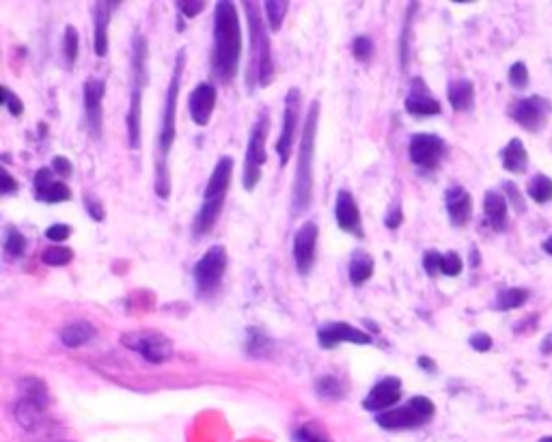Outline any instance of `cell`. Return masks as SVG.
Returning a JSON list of instances; mask_svg holds the SVG:
<instances>
[{
	"label": "cell",
	"mask_w": 552,
	"mask_h": 442,
	"mask_svg": "<svg viewBox=\"0 0 552 442\" xmlns=\"http://www.w3.org/2000/svg\"><path fill=\"white\" fill-rule=\"evenodd\" d=\"M242 26L238 9L229 0L216 3L214 9V46L210 54L212 76L220 85H231L240 72Z\"/></svg>",
	"instance_id": "cell-1"
},
{
	"label": "cell",
	"mask_w": 552,
	"mask_h": 442,
	"mask_svg": "<svg viewBox=\"0 0 552 442\" xmlns=\"http://www.w3.org/2000/svg\"><path fill=\"white\" fill-rule=\"evenodd\" d=\"M184 67H186V48H179L175 63H173V74L169 80L167 89V100H164L162 108V123H160V134H158V158H156V195L160 199L171 197V171H169V154L175 143V119H177V102H179V91H182V78H184Z\"/></svg>",
	"instance_id": "cell-2"
},
{
	"label": "cell",
	"mask_w": 552,
	"mask_h": 442,
	"mask_svg": "<svg viewBox=\"0 0 552 442\" xmlns=\"http://www.w3.org/2000/svg\"><path fill=\"white\" fill-rule=\"evenodd\" d=\"M317 130H320V100H313L307 113V121L302 126L300 149L296 160V175L292 186V214L300 216L309 210L313 201V158H315V141Z\"/></svg>",
	"instance_id": "cell-3"
},
{
	"label": "cell",
	"mask_w": 552,
	"mask_h": 442,
	"mask_svg": "<svg viewBox=\"0 0 552 442\" xmlns=\"http://www.w3.org/2000/svg\"><path fill=\"white\" fill-rule=\"evenodd\" d=\"M246 20H248V33H251V61H248L246 72V87L248 91H255L257 87H268L274 80V59H272V46L270 35L266 29V22L261 18V11L257 3H244Z\"/></svg>",
	"instance_id": "cell-4"
},
{
	"label": "cell",
	"mask_w": 552,
	"mask_h": 442,
	"mask_svg": "<svg viewBox=\"0 0 552 442\" xmlns=\"http://www.w3.org/2000/svg\"><path fill=\"white\" fill-rule=\"evenodd\" d=\"M149 85V44L141 31L132 37V78H130V108H128V141L132 149L141 147L143 141V95Z\"/></svg>",
	"instance_id": "cell-5"
},
{
	"label": "cell",
	"mask_w": 552,
	"mask_h": 442,
	"mask_svg": "<svg viewBox=\"0 0 552 442\" xmlns=\"http://www.w3.org/2000/svg\"><path fill=\"white\" fill-rule=\"evenodd\" d=\"M18 402H16V419L24 430H37L44 423L46 412L50 408L48 386L41 378L24 376L18 382Z\"/></svg>",
	"instance_id": "cell-6"
},
{
	"label": "cell",
	"mask_w": 552,
	"mask_h": 442,
	"mask_svg": "<svg viewBox=\"0 0 552 442\" xmlns=\"http://www.w3.org/2000/svg\"><path fill=\"white\" fill-rule=\"evenodd\" d=\"M436 412V406L430 397L414 395L406 406H397L393 410L380 412L376 417V423L382 430L399 432V430H417L432 421Z\"/></svg>",
	"instance_id": "cell-7"
},
{
	"label": "cell",
	"mask_w": 552,
	"mask_h": 442,
	"mask_svg": "<svg viewBox=\"0 0 552 442\" xmlns=\"http://www.w3.org/2000/svg\"><path fill=\"white\" fill-rule=\"evenodd\" d=\"M270 113L268 110H261L251 138H248V147H246V158H244V173H242V184L248 192H253L257 184L261 182V169L268 160V151H266V141L270 134Z\"/></svg>",
	"instance_id": "cell-8"
},
{
	"label": "cell",
	"mask_w": 552,
	"mask_h": 442,
	"mask_svg": "<svg viewBox=\"0 0 552 442\" xmlns=\"http://www.w3.org/2000/svg\"><path fill=\"white\" fill-rule=\"evenodd\" d=\"M227 248L223 244H214L210 251L203 253V257L192 268V279L199 296H212L223 281V274L227 270Z\"/></svg>",
	"instance_id": "cell-9"
},
{
	"label": "cell",
	"mask_w": 552,
	"mask_h": 442,
	"mask_svg": "<svg viewBox=\"0 0 552 442\" xmlns=\"http://www.w3.org/2000/svg\"><path fill=\"white\" fill-rule=\"evenodd\" d=\"M121 343L132 352L141 354L147 363L162 365L173 356V341L158 333V330H143V333H128L121 337Z\"/></svg>",
	"instance_id": "cell-10"
},
{
	"label": "cell",
	"mask_w": 552,
	"mask_h": 442,
	"mask_svg": "<svg viewBox=\"0 0 552 442\" xmlns=\"http://www.w3.org/2000/svg\"><path fill=\"white\" fill-rule=\"evenodd\" d=\"M300 106H302V93L300 89L292 87L285 95V115H283V132L276 141V154L281 158V167L292 158L294 141L298 134V123H300Z\"/></svg>",
	"instance_id": "cell-11"
},
{
	"label": "cell",
	"mask_w": 552,
	"mask_h": 442,
	"mask_svg": "<svg viewBox=\"0 0 552 442\" xmlns=\"http://www.w3.org/2000/svg\"><path fill=\"white\" fill-rule=\"evenodd\" d=\"M447 154V145L440 136L436 134H414L410 136L408 145V156L414 167L423 171H434L440 160Z\"/></svg>",
	"instance_id": "cell-12"
},
{
	"label": "cell",
	"mask_w": 552,
	"mask_h": 442,
	"mask_svg": "<svg viewBox=\"0 0 552 442\" xmlns=\"http://www.w3.org/2000/svg\"><path fill=\"white\" fill-rule=\"evenodd\" d=\"M104 93H106V82L102 78H89L85 80V85H82V106H85L87 132L95 138V141H100L102 138Z\"/></svg>",
	"instance_id": "cell-13"
},
{
	"label": "cell",
	"mask_w": 552,
	"mask_h": 442,
	"mask_svg": "<svg viewBox=\"0 0 552 442\" xmlns=\"http://www.w3.org/2000/svg\"><path fill=\"white\" fill-rule=\"evenodd\" d=\"M343 341L356 343V345H369L374 339H371L367 330L356 328L348 322H328L317 328V343H320L324 350H335Z\"/></svg>",
	"instance_id": "cell-14"
},
{
	"label": "cell",
	"mask_w": 552,
	"mask_h": 442,
	"mask_svg": "<svg viewBox=\"0 0 552 442\" xmlns=\"http://www.w3.org/2000/svg\"><path fill=\"white\" fill-rule=\"evenodd\" d=\"M317 236H320V231H317V225L311 223V220L296 231L292 253H294V264L300 276H307L313 270Z\"/></svg>",
	"instance_id": "cell-15"
},
{
	"label": "cell",
	"mask_w": 552,
	"mask_h": 442,
	"mask_svg": "<svg viewBox=\"0 0 552 442\" xmlns=\"http://www.w3.org/2000/svg\"><path fill=\"white\" fill-rule=\"evenodd\" d=\"M509 117H512L516 123H520L524 130L537 132L540 128H544V123L548 119V102L537 98V95L516 100L512 106H509Z\"/></svg>",
	"instance_id": "cell-16"
},
{
	"label": "cell",
	"mask_w": 552,
	"mask_h": 442,
	"mask_svg": "<svg viewBox=\"0 0 552 442\" xmlns=\"http://www.w3.org/2000/svg\"><path fill=\"white\" fill-rule=\"evenodd\" d=\"M216 100H218V91L212 82H201V85H197L195 91L190 93L188 113L199 128H205L207 123L212 121Z\"/></svg>",
	"instance_id": "cell-17"
},
{
	"label": "cell",
	"mask_w": 552,
	"mask_h": 442,
	"mask_svg": "<svg viewBox=\"0 0 552 442\" xmlns=\"http://www.w3.org/2000/svg\"><path fill=\"white\" fill-rule=\"evenodd\" d=\"M402 399V380L399 378H382L374 389L369 391V395L365 397L363 408L369 412H386L393 410V406Z\"/></svg>",
	"instance_id": "cell-18"
},
{
	"label": "cell",
	"mask_w": 552,
	"mask_h": 442,
	"mask_svg": "<svg viewBox=\"0 0 552 442\" xmlns=\"http://www.w3.org/2000/svg\"><path fill=\"white\" fill-rule=\"evenodd\" d=\"M404 104L408 115H414V117H434L443 113V106H440V102L434 98L430 87H427V82L419 76L412 80V87Z\"/></svg>",
	"instance_id": "cell-19"
},
{
	"label": "cell",
	"mask_w": 552,
	"mask_h": 442,
	"mask_svg": "<svg viewBox=\"0 0 552 442\" xmlns=\"http://www.w3.org/2000/svg\"><path fill=\"white\" fill-rule=\"evenodd\" d=\"M54 171L48 167H41L35 173V199L41 203H65L72 201V190L67 184L52 179Z\"/></svg>",
	"instance_id": "cell-20"
},
{
	"label": "cell",
	"mask_w": 552,
	"mask_h": 442,
	"mask_svg": "<svg viewBox=\"0 0 552 442\" xmlns=\"http://www.w3.org/2000/svg\"><path fill=\"white\" fill-rule=\"evenodd\" d=\"M445 205L447 214L453 227H466L473 218V199L468 195V190L462 186H453L445 192Z\"/></svg>",
	"instance_id": "cell-21"
},
{
	"label": "cell",
	"mask_w": 552,
	"mask_h": 442,
	"mask_svg": "<svg viewBox=\"0 0 552 442\" xmlns=\"http://www.w3.org/2000/svg\"><path fill=\"white\" fill-rule=\"evenodd\" d=\"M335 218L341 231L352 233V236H361V210H358V203L350 190H339Z\"/></svg>",
	"instance_id": "cell-22"
},
{
	"label": "cell",
	"mask_w": 552,
	"mask_h": 442,
	"mask_svg": "<svg viewBox=\"0 0 552 442\" xmlns=\"http://www.w3.org/2000/svg\"><path fill=\"white\" fill-rule=\"evenodd\" d=\"M231 177H233V158L231 156L218 158L212 177L207 179V186L203 192L205 201H225L227 190L231 186Z\"/></svg>",
	"instance_id": "cell-23"
},
{
	"label": "cell",
	"mask_w": 552,
	"mask_h": 442,
	"mask_svg": "<svg viewBox=\"0 0 552 442\" xmlns=\"http://www.w3.org/2000/svg\"><path fill=\"white\" fill-rule=\"evenodd\" d=\"M119 0H108V3H95L93 7V20H95V35H93V48L100 59L108 54V26L110 16L119 7Z\"/></svg>",
	"instance_id": "cell-24"
},
{
	"label": "cell",
	"mask_w": 552,
	"mask_h": 442,
	"mask_svg": "<svg viewBox=\"0 0 552 442\" xmlns=\"http://www.w3.org/2000/svg\"><path fill=\"white\" fill-rule=\"evenodd\" d=\"M447 98L453 110L466 113V110H471L475 106V85L468 78L453 80L447 89Z\"/></svg>",
	"instance_id": "cell-25"
},
{
	"label": "cell",
	"mask_w": 552,
	"mask_h": 442,
	"mask_svg": "<svg viewBox=\"0 0 552 442\" xmlns=\"http://www.w3.org/2000/svg\"><path fill=\"white\" fill-rule=\"evenodd\" d=\"M483 212H486L488 223L494 231H503L507 227V199L499 192L488 190L483 199Z\"/></svg>",
	"instance_id": "cell-26"
},
{
	"label": "cell",
	"mask_w": 552,
	"mask_h": 442,
	"mask_svg": "<svg viewBox=\"0 0 552 442\" xmlns=\"http://www.w3.org/2000/svg\"><path fill=\"white\" fill-rule=\"evenodd\" d=\"M374 257L365 251H354L350 257V266H348V274H350V283L354 287L365 285L371 276H374Z\"/></svg>",
	"instance_id": "cell-27"
},
{
	"label": "cell",
	"mask_w": 552,
	"mask_h": 442,
	"mask_svg": "<svg viewBox=\"0 0 552 442\" xmlns=\"http://www.w3.org/2000/svg\"><path fill=\"white\" fill-rule=\"evenodd\" d=\"M503 167L505 171L514 173V175H522L529 167V154L527 149H524L520 138H512L509 145L503 149Z\"/></svg>",
	"instance_id": "cell-28"
},
{
	"label": "cell",
	"mask_w": 552,
	"mask_h": 442,
	"mask_svg": "<svg viewBox=\"0 0 552 442\" xmlns=\"http://www.w3.org/2000/svg\"><path fill=\"white\" fill-rule=\"evenodd\" d=\"M225 201H205L201 205V210L195 218V223H192V231H195V236H205V233H210L216 225V220L220 218V212H223Z\"/></svg>",
	"instance_id": "cell-29"
},
{
	"label": "cell",
	"mask_w": 552,
	"mask_h": 442,
	"mask_svg": "<svg viewBox=\"0 0 552 442\" xmlns=\"http://www.w3.org/2000/svg\"><path fill=\"white\" fill-rule=\"evenodd\" d=\"M95 337V328L89 322H74L61 330V341L65 348L76 350L87 345Z\"/></svg>",
	"instance_id": "cell-30"
},
{
	"label": "cell",
	"mask_w": 552,
	"mask_h": 442,
	"mask_svg": "<svg viewBox=\"0 0 552 442\" xmlns=\"http://www.w3.org/2000/svg\"><path fill=\"white\" fill-rule=\"evenodd\" d=\"M527 300H529V289L509 287V289H505V292L496 296L494 307L499 311H514V309H520L527 305Z\"/></svg>",
	"instance_id": "cell-31"
},
{
	"label": "cell",
	"mask_w": 552,
	"mask_h": 442,
	"mask_svg": "<svg viewBox=\"0 0 552 442\" xmlns=\"http://www.w3.org/2000/svg\"><path fill=\"white\" fill-rule=\"evenodd\" d=\"M272 350V339L259 328H248L246 333V354L266 356Z\"/></svg>",
	"instance_id": "cell-32"
},
{
	"label": "cell",
	"mask_w": 552,
	"mask_h": 442,
	"mask_svg": "<svg viewBox=\"0 0 552 442\" xmlns=\"http://www.w3.org/2000/svg\"><path fill=\"white\" fill-rule=\"evenodd\" d=\"M292 440L294 442H333V438L328 436V432L324 430V427L320 423H315V421L302 423L298 430L294 432Z\"/></svg>",
	"instance_id": "cell-33"
},
{
	"label": "cell",
	"mask_w": 552,
	"mask_h": 442,
	"mask_svg": "<svg viewBox=\"0 0 552 442\" xmlns=\"http://www.w3.org/2000/svg\"><path fill=\"white\" fill-rule=\"evenodd\" d=\"M315 393L326 402H339L343 397V384L335 376H322L315 382Z\"/></svg>",
	"instance_id": "cell-34"
},
{
	"label": "cell",
	"mask_w": 552,
	"mask_h": 442,
	"mask_svg": "<svg viewBox=\"0 0 552 442\" xmlns=\"http://www.w3.org/2000/svg\"><path fill=\"white\" fill-rule=\"evenodd\" d=\"M26 244H29V242H26L24 233L20 229L11 227V225L5 229V244L3 246H5V255L9 259L22 257L26 253Z\"/></svg>",
	"instance_id": "cell-35"
},
{
	"label": "cell",
	"mask_w": 552,
	"mask_h": 442,
	"mask_svg": "<svg viewBox=\"0 0 552 442\" xmlns=\"http://www.w3.org/2000/svg\"><path fill=\"white\" fill-rule=\"evenodd\" d=\"M529 197L535 203H550L552 201V179L548 175H535L529 182Z\"/></svg>",
	"instance_id": "cell-36"
},
{
	"label": "cell",
	"mask_w": 552,
	"mask_h": 442,
	"mask_svg": "<svg viewBox=\"0 0 552 442\" xmlns=\"http://www.w3.org/2000/svg\"><path fill=\"white\" fill-rule=\"evenodd\" d=\"M72 259H74V251H72V248H67V246H48L46 251L41 253V261H44L46 266H52V268H63Z\"/></svg>",
	"instance_id": "cell-37"
},
{
	"label": "cell",
	"mask_w": 552,
	"mask_h": 442,
	"mask_svg": "<svg viewBox=\"0 0 552 442\" xmlns=\"http://www.w3.org/2000/svg\"><path fill=\"white\" fill-rule=\"evenodd\" d=\"M266 5V16H268V24H270V31L279 33L281 26H283V20L287 16L289 11V3L287 0H268Z\"/></svg>",
	"instance_id": "cell-38"
},
{
	"label": "cell",
	"mask_w": 552,
	"mask_h": 442,
	"mask_svg": "<svg viewBox=\"0 0 552 442\" xmlns=\"http://www.w3.org/2000/svg\"><path fill=\"white\" fill-rule=\"evenodd\" d=\"M78 52H80V37H78L76 26H67L65 37H63V57H65V63L69 69L76 65Z\"/></svg>",
	"instance_id": "cell-39"
},
{
	"label": "cell",
	"mask_w": 552,
	"mask_h": 442,
	"mask_svg": "<svg viewBox=\"0 0 552 442\" xmlns=\"http://www.w3.org/2000/svg\"><path fill=\"white\" fill-rule=\"evenodd\" d=\"M417 9H419V3H410L408 13H406V20H404L402 41H399V57H402V69L408 67V59H410V22H412L414 13H417Z\"/></svg>",
	"instance_id": "cell-40"
},
{
	"label": "cell",
	"mask_w": 552,
	"mask_h": 442,
	"mask_svg": "<svg viewBox=\"0 0 552 442\" xmlns=\"http://www.w3.org/2000/svg\"><path fill=\"white\" fill-rule=\"evenodd\" d=\"M352 52H354V57L358 61H371V57H374L376 54V44H374V39H371L369 35H358L354 37V44H352Z\"/></svg>",
	"instance_id": "cell-41"
},
{
	"label": "cell",
	"mask_w": 552,
	"mask_h": 442,
	"mask_svg": "<svg viewBox=\"0 0 552 442\" xmlns=\"http://www.w3.org/2000/svg\"><path fill=\"white\" fill-rule=\"evenodd\" d=\"M507 78H509V85H512L514 89H518V91L527 89L529 87V69H527V65H524L522 61L514 63L512 67H509Z\"/></svg>",
	"instance_id": "cell-42"
},
{
	"label": "cell",
	"mask_w": 552,
	"mask_h": 442,
	"mask_svg": "<svg viewBox=\"0 0 552 442\" xmlns=\"http://www.w3.org/2000/svg\"><path fill=\"white\" fill-rule=\"evenodd\" d=\"M179 11V16L186 18V20H192L197 18L199 13L205 9V3L203 0H177V3H173Z\"/></svg>",
	"instance_id": "cell-43"
},
{
	"label": "cell",
	"mask_w": 552,
	"mask_h": 442,
	"mask_svg": "<svg viewBox=\"0 0 552 442\" xmlns=\"http://www.w3.org/2000/svg\"><path fill=\"white\" fill-rule=\"evenodd\" d=\"M443 257L438 251H427L423 255V270L427 276H432V279H436V276L443 272Z\"/></svg>",
	"instance_id": "cell-44"
},
{
	"label": "cell",
	"mask_w": 552,
	"mask_h": 442,
	"mask_svg": "<svg viewBox=\"0 0 552 442\" xmlns=\"http://www.w3.org/2000/svg\"><path fill=\"white\" fill-rule=\"evenodd\" d=\"M462 270H464V261L458 253L451 251L443 257V274L445 276H460Z\"/></svg>",
	"instance_id": "cell-45"
},
{
	"label": "cell",
	"mask_w": 552,
	"mask_h": 442,
	"mask_svg": "<svg viewBox=\"0 0 552 442\" xmlns=\"http://www.w3.org/2000/svg\"><path fill=\"white\" fill-rule=\"evenodd\" d=\"M3 104H5V108L9 110V113H11L13 117H22V115H24V104H22V100L18 98V95H13L9 87H3Z\"/></svg>",
	"instance_id": "cell-46"
},
{
	"label": "cell",
	"mask_w": 552,
	"mask_h": 442,
	"mask_svg": "<svg viewBox=\"0 0 552 442\" xmlns=\"http://www.w3.org/2000/svg\"><path fill=\"white\" fill-rule=\"evenodd\" d=\"M85 207H87V212L95 220V223H102L106 212H104V205L100 203L98 197H95V195H85Z\"/></svg>",
	"instance_id": "cell-47"
},
{
	"label": "cell",
	"mask_w": 552,
	"mask_h": 442,
	"mask_svg": "<svg viewBox=\"0 0 552 442\" xmlns=\"http://www.w3.org/2000/svg\"><path fill=\"white\" fill-rule=\"evenodd\" d=\"M69 236H72V227L69 225H63V223H57L46 229V238L50 242H65Z\"/></svg>",
	"instance_id": "cell-48"
},
{
	"label": "cell",
	"mask_w": 552,
	"mask_h": 442,
	"mask_svg": "<svg viewBox=\"0 0 552 442\" xmlns=\"http://www.w3.org/2000/svg\"><path fill=\"white\" fill-rule=\"evenodd\" d=\"M503 190L507 192V197H509V203H512L516 210L522 214L524 212V201H522V195H520V190L514 182H505L503 184Z\"/></svg>",
	"instance_id": "cell-49"
},
{
	"label": "cell",
	"mask_w": 552,
	"mask_h": 442,
	"mask_svg": "<svg viewBox=\"0 0 552 442\" xmlns=\"http://www.w3.org/2000/svg\"><path fill=\"white\" fill-rule=\"evenodd\" d=\"M468 343H471V348L475 352H488V350H492V337L486 335V333H475L471 339H468Z\"/></svg>",
	"instance_id": "cell-50"
},
{
	"label": "cell",
	"mask_w": 552,
	"mask_h": 442,
	"mask_svg": "<svg viewBox=\"0 0 552 442\" xmlns=\"http://www.w3.org/2000/svg\"><path fill=\"white\" fill-rule=\"evenodd\" d=\"M52 171H54V175H59V177H69V175H72L74 167H72V162H69L65 156H57L52 160Z\"/></svg>",
	"instance_id": "cell-51"
},
{
	"label": "cell",
	"mask_w": 552,
	"mask_h": 442,
	"mask_svg": "<svg viewBox=\"0 0 552 442\" xmlns=\"http://www.w3.org/2000/svg\"><path fill=\"white\" fill-rule=\"evenodd\" d=\"M402 220H404V214H402V205H393L391 207V212L386 214V220H384V225L389 227L391 231H395L399 225H402Z\"/></svg>",
	"instance_id": "cell-52"
},
{
	"label": "cell",
	"mask_w": 552,
	"mask_h": 442,
	"mask_svg": "<svg viewBox=\"0 0 552 442\" xmlns=\"http://www.w3.org/2000/svg\"><path fill=\"white\" fill-rule=\"evenodd\" d=\"M0 192H3L5 197L13 195V192H18V182L11 177L9 171H3V188H0Z\"/></svg>",
	"instance_id": "cell-53"
},
{
	"label": "cell",
	"mask_w": 552,
	"mask_h": 442,
	"mask_svg": "<svg viewBox=\"0 0 552 442\" xmlns=\"http://www.w3.org/2000/svg\"><path fill=\"white\" fill-rule=\"evenodd\" d=\"M419 367L423 371H427V374H436V363L432 361L430 356H419Z\"/></svg>",
	"instance_id": "cell-54"
},
{
	"label": "cell",
	"mask_w": 552,
	"mask_h": 442,
	"mask_svg": "<svg viewBox=\"0 0 552 442\" xmlns=\"http://www.w3.org/2000/svg\"><path fill=\"white\" fill-rule=\"evenodd\" d=\"M540 348H542V354H552V333H548V335L544 337V341H542Z\"/></svg>",
	"instance_id": "cell-55"
},
{
	"label": "cell",
	"mask_w": 552,
	"mask_h": 442,
	"mask_svg": "<svg viewBox=\"0 0 552 442\" xmlns=\"http://www.w3.org/2000/svg\"><path fill=\"white\" fill-rule=\"evenodd\" d=\"M481 264V257H479V251L477 248H471V266L477 268Z\"/></svg>",
	"instance_id": "cell-56"
},
{
	"label": "cell",
	"mask_w": 552,
	"mask_h": 442,
	"mask_svg": "<svg viewBox=\"0 0 552 442\" xmlns=\"http://www.w3.org/2000/svg\"><path fill=\"white\" fill-rule=\"evenodd\" d=\"M542 246H544V251H546L548 255H552V236H550Z\"/></svg>",
	"instance_id": "cell-57"
},
{
	"label": "cell",
	"mask_w": 552,
	"mask_h": 442,
	"mask_svg": "<svg viewBox=\"0 0 552 442\" xmlns=\"http://www.w3.org/2000/svg\"><path fill=\"white\" fill-rule=\"evenodd\" d=\"M540 442H552V436H544Z\"/></svg>",
	"instance_id": "cell-58"
}]
</instances>
